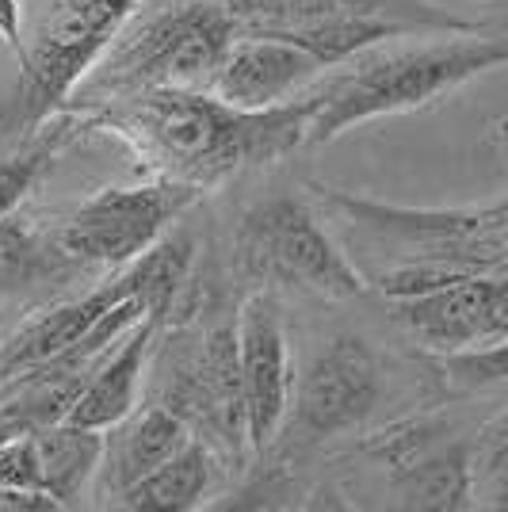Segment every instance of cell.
<instances>
[{
    "label": "cell",
    "mask_w": 508,
    "mask_h": 512,
    "mask_svg": "<svg viewBox=\"0 0 508 512\" xmlns=\"http://www.w3.org/2000/svg\"><path fill=\"white\" fill-rule=\"evenodd\" d=\"M146 8H165V4H184V0H142Z\"/></svg>",
    "instance_id": "cell-24"
},
{
    "label": "cell",
    "mask_w": 508,
    "mask_h": 512,
    "mask_svg": "<svg viewBox=\"0 0 508 512\" xmlns=\"http://www.w3.org/2000/svg\"><path fill=\"white\" fill-rule=\"evenodd\" d=\"M115 428H119V440L111 448L104 444V455H107V490L119 493V497L138 478H146L149 470H157L165 459H172L191 440V428L172 409L161 406V402L130 413Z\"/></svg>",
    "instance_id": "cell-15"
},
{
    "label": "cell",
    "mask_w": 508,
    "mask_h": 512,
    "mask_svg": "<svg viewBox=\"0 0 508 512\" xmlns=\"http://www.w3.org/2000/svg\"><path fill=\"white\" fill-rule=\"evenodd\" d=\"M0 39L16 50V58L23 62L27 46H23V31H20V4L16 0H0Z\"/></svg>",
    "instance_id": "cell-22"
},
{
    "label": "cell",
    "mask_w": 508,
    "mask_h": 512,
    "mask_svg": "<svg viewBox=\"0 0 508 512\" xmlns=\"http://www.w3.org/2000/svg\"><path fill=\"white\" fill-rule=\"evenodd\" d=\"M482 214H486V222L497 230V234L508 237V195L501 199V203H493V207H482Z\"/></svg>",
    "instance_id": "cell-23"
},
{
    "label": "cell",
    "mask_w": 508,
    "mask_h": 512,
    "mask_svg": "<svg viewBox=\"0 0 508 512\" xmlns=\"http://www.w3.org/2000/svg\"><path fill=\"white\" fill-rule=\"evenodd\" d=\"M169 314H146L130 325L127 333L119 341L111 344L104 360L96 363L92 379L81 390V398L73 402L69 417L73 425H85V428H115L123 417L134 413V402H138V390H142V371H146V356L153 341L161 337V325H165Z\"/></svg>",
    "instance_id": "cell-13"
},
{
    "label": "cell",
    "mask_w": 508,
    "mask_h": 512,
    "mask_svg": "<svg viewBox=\"0 0 508 512\" xmlns=\"http://www.w3.org/2000/svg\"><path fill=\"white\" fill-rule=\"evenodd\" d=\"M199 195H203V188L184 184V180H157V184H138V188H104L69 214L54 237L62 241V249L77 264L123 268L130 260H138L146 249H153L161 234L172 226V218H180Z\"/></svg>",
    "instance_id": "cell-7"
},
{
    "label": "cell",
    "mask_w": 508,
    "mask_h": 512,
    "mask_svg": "<svg viewBox=\"0 0 508 512\" xmlns=\"http://www.w3.org/2000/svg\"><path fill=\"white\" fill-rule=\"evenodd\" d=\"M501 65H508V35H470V31L447 43H424L363 58L356 69L337 73L333 81L314 88L318 107L310 115L306 142L321 146L356 123L432 104L451 88Z\"/></svg>",
    "instance_id": "cell-2"
},
{
    "label": "cell",
    "mask_w": 508,
    "mask_h": 512,
    "mask_svg": "<svg viewBox=\"0 0 508 512\" xmlns=\"http://www.w3.org/2000/svg\"><path fill=\"white\" fill-rule=\"evenodd\" d=\"M138 4L142 0H54L35 31L31 50L23 54L20 92L8 119L20 127H35L58 115V107L77 92L88 69L119 39V27Z\"/></svg>",
    "instance_id": "cell-6"
},
{
    "label": "cell",
    "mask_w": 508,
    "mask_h": 512,
    "mask_svg": "<svg viewBox=\"0 0 508 512\" xmlns=\"http://www.w3.org/2000/svg\"><path fill=\"white\" fill-rule=\"evenodd\" d=\"M237 360H241V402L249 448L260 455L279 436L291 409V363L287 333L272 291H256L237 314Z\"/></svg>",
    "instance_id": "cell-10"
},
{
    "label": "cell",
    "mask_w": 508,
    "mask_h": 512,
    "mask_svg": "<svg viewBox=\"0 0 508 512\" xmlns=\"http://www.w3.org/2000/svg\"><path fill=\"white\" fill-rule=\"evenodd\" d=\"M382 398V371L360 337H337L306 367L295 390V432L306 440L340 436L363 425Z\"/></svg>",
    "instance_id": "cell-9"
},
{
    "label": "cell",
    "mask_w": 508,
    "mask_h": 512,
    "mask_svg": "<svg viewBox=\"0 0 508 512\" xmlns=\"http://www.w3.org/2000/svg\"><path fill=\"white\" fill-rule=\"evenodd\" d=\"M157 402L172 409L211 451L249 448L237 325L184 329L157 356Z\"/></svg>",
    "instance_id": "cell-4"
},
{
    "label": "cell",
    "mask_w": 508,
    "mask_h": 512,
    "mask_svg": "<svg viewBox=\"0 0 508 512\" xmlns=\"http://www.w3.org/2000/svg\"><path fill=\"white\" fill-rule=\"evenodd\" d=\"M123 123L153 157L169 165L172 180L214 188L233 172L272 165L306 146V127L318 92L276 107H233L195 85L146 88L127 96Z\"/></svg>",
    "instance_id": "cell-1"
},
{
    "label": "cell",
    "mask_w": 508,
    "mask_h": 512,
    "mask_svg": "<svg viewBox=\"0 0 508 512\" xmlns=\"http://www.w3.org/2000/svg\"><path fill=\"white\" fill-rule=\"evenodd\" d=\"M444 371L459 386H493L508 383V341L474 348V352H455L444 356Z\"/></svg>",
    "instance_id": "cell-20"
},
{
    "label": "cell",
    "mask_w": 508,
    "mask_h": 512,
    "mask_svg": "<svg viewBox=\"0 0 508 512\" xmlns=\"http://www.w3.org/2000/svg\"><path fill=\"white\" fill-rule=\"evenodd\" d=\"M222 4L237 23V31L306 27L340 16H394L417 31H470V23L417 0H222Z\"/></svg>",
    "instance_id": "cell-14"
},
{
    "label": "cell",
    "mask_w": 508,
    "mask_h": 512,
    "mask_svg": "<svg viewBox=\"0 0 508 512\" xmlns=\"http://www.w3.org/2000/svg\"><path fill=\"white\" fill-rule=\"evenodd\" d=\"M390 318L440 356L508 341V260L413 299H394Z\"/></svg>",
    "instance_id": "cell-8"
},
{
    "label": "cell",
    "mask_w": 508,
    "mask_h": 512,
    "mask_svg": "<svg viewBox=\"0 0 508 512\" xmlns=\"http://www.w3.org/2000/svg\"><path fill=\"white\" fill-rule=\"evenodd\" d=\"M211 467L214 451L199 436H191L172 459L149 470L146 478H138L119 501L123 509L134 512H188L203 501V493L211 486Z\"/></svg>",
    "instance_id": "cell-18"
},
{
    "label": "cell",
    "mask_w": 508,
    "mask_h": 512,
    "mask_svg": "<svg viewBox=\"0 0 508 512\" xmlns=\"http://www.w3.org/2000/svg\"><path fill=\"white\" fill-rule=\"evenodd\" d=\"M31 448L39 459V486L50 493L58 505H73L81 490L88 486L92 470L104 459V432L100 428L73 425V421H58L27 432Z\"/></svg>",
    "instance_id": "cell-17"
},
{
    "label": "cell",
    "mask_w": 508,
    "mask_h": 512,
    "mask_svg": "<svg viewBox=\"0 0 508 512\" xmlns=\"http://www.w3.org/2000/svg\"><path fill=\"white\" fill-rule=\"evenodd\" d=\"M237 260L245 276L279 287L314 291L321 299H360L371 283L348 260L333 234L302 199H268L245 214L237 234Z\"/></svg>",
    "instance_id": "cell-5"
},
{
    "label": "cell",
    "mask_w": 508,
    "mask_h": 512,
    "mask_svg": "<svg viewBox=\"0 0 508 512\" xmlns=\"http://www.w3.org/2000/svg\"><path fill=\"white\" fill-rule=\"evenodd\" d=\"M325 65L291 39L272 31H237L222 62L207 77V92L233 107H276L298 100L302 88L314 85Z\"/></svg>",
    "instance_id": "cell-11"
},
{
    "label": "cell",
    "mask_w": 508,
    "mask_h": 512,
    "mask_svg": "<svg viewBox=\"0 0 508 512\" xmlns=\"http://www.w3.org/2000/svg\"><path fill=\"white\" fill-rule=\"evenodd\" d=\"M474 490L486 493L489 505L508 509V425H501L482 448V463L474 470Z\"/></svg>",
    "instance_id": "cell-21"
},
{
    "label": "cell",
    "mask_w": 508,
    "mask_h": 512,
    "mask_svg": "<svg viewBox=\"0 0 508 512\" xmlns=\"http://www.w3.org/2000/svg\"><path fill=\"white\" fill-rule=\"evenodd\" d=\"M394 467L390 490L409 509H466L474 497V467L463 444H447L440 425H402L371 444Z\"/></svg>",
    "instance_id": "cell-12"
},
{
    "label": "cell",
    "mask_w": 508,
    "mask_h": 512,
    "mask_svg": "<svg viewBox=\"0 0 508 512\" xmlns=\"http://www.w3.org/2000/svg\"><path fill=\"white\" fill-rule=\"evenodd\" d=\"M73 268L77 260L65 253L58 237H39L16 211L0 218V291H23L31 283L69 276Z\"/></svg>",
    "instance_id": "cell-19"
},
{
    "label": "cell",
    "mask_w": 508,
    "mask_h": 512,
    "mask_svg": "<svg viewBox=\"0 0 508 512\" xmlns=\"http://www.w3.org/2000/svg\"><path fill=\"white\" fill-rule=\"evenodd\" d=\"M4 123H12L4 115ZM85 123L65 119V115H50L35 127H20L12 123L0 130V218L20 207L27 192L39 184V176L50 169V161L69 146V138Z\"/></svg>",
    "instance_id": "cell-16"
},
{
    "label": "cell",
    "mask_w": 508,
    "mask_h": 512,
    "mask_svg": "<svg viewBox=\"0 0 508 512\" xmlns=\"http://www.w3.org/2000/svg\"><path fill=\"white\" fill-rule=\"evenodd\" d=\"M237 39V23L222 0H184L149 8V16L123 43H111L104 58L85 73L88 96H134L146 88L207 85L214 65ZM77 85V88H81Z\"/></svg>",
    "instance_id": "cell-3"
}]
</instances>
